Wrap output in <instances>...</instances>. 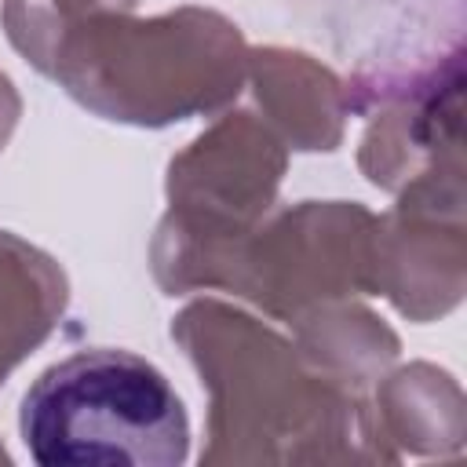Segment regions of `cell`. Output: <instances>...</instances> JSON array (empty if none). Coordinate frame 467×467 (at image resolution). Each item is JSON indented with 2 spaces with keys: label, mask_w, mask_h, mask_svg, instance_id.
<instances>
[{
  "label": "cell",
  "mask_w": 467,
  "mask_h": 467,
  "mask_svg": "<svg viewBox=\"0 0 467 467\" xmlns=\"http://www.w3.org/2000/svg\"><path fill=\"white\" fill-rule=\"evenodd\" d=\"M4 22L40 73L106 120L161 128L219 109L248 66L237 26L201 7L139 22L102 0H7Z\"/></svg>",
  "instance_id": "1"
},
{
  "label": "cell",
  "mask_w": 467,
  "mask_h": 467,
  "mask_svg": "<svg viewBox=\"0 0 467 467\" xmlns=\"http://www.w3.org/2000/svg\"><path fill=\"white\" fill-rule=\"evenodd\" d=\"M171 336L212 394L204 463L398 460L347 383L296 358L292 343L223 303L186 306Z\"/></svg>",
  "instance_id": "2"
},
{
  "label": "cell",
  "mask_w": 467,
  "mask_h": 467,
  "mask_svg": "<svg viewBox=\"0 0 467 467\" xmlns=\"http://www.w3.org/2000/svg\"><path fill=\"white\" fill-rule=\"evenodd\" d=\"M18 434L40 467H179L190 416L168 376L131 350H77L22 398Z\"/></svg>",
  "instance_id": "3"
},
{
  "label": "cell",
  "mask_w": 467,
  "mask_h": 467,
  "mask_svg": "<svg viewBox=\"0 0 467 467\" xmlns=\"http://www.w3.org/2000/svg\"><path fill=\"white\" fill-rule=\"evenodd\" d=\"M412 321L449 314L463 296V157L401 186L376 226V285Z\"/></svg>",
  "instance_id": "4"
},
{
  "label": "cell",
  "mask_w": 467,
  "mask_h": 467,
  "mask_svg": "<svg viewBox=\"0 0 467 467\" xmlns=\"http://www.w3.org/2000/svg\"><path fill=\"white\" fill-rule=\"evenodd\" d=\"M376 427L383 441L401 456H452L463 449V394L460 383L434 365H409L379 387Z\"/></svg>",
  "instance_id": "5"
},
{
  "label": "cell",
  "mask_w": 467,
  "mask_h": 467,
  "mask_svg": "<svg viewBox=\"0 0 467 467\" xmlns=\"http://www.w3.org/2000/svg\"><path fill=\"white\" fill-rule=\"evenodd\" d=\"M62 303V270L18 237L0 234V383L51 332Z\"/></svg>",
  "instance_id": "6"
},
{
  "label": "cell",
  "mask_w": 467,
  "mask_h": 467,
  "mask_svg": "<svg viewBox=\"0 0 467 467\" xmlns=\"http://www.w3.org/2000/svg\"><path fill=\"white\" fill-rule=\"evenodd\" d=\"M296 321L299 332L306 336L310 361L332 379L347 383L350 390L372 383L398 358V336L368 310L358 306L328 310V303H321L303 310Z\"/></svg>",
  "instance_id": "7"
},
{
  "label": "cell",
  "mask_w": 467,
  "mask_h": 467,
  "mask_svg": "<svg viewBox=\"0 0 467 467\" xmlns=\"http://www.w3.org/2000/svg\"><path fill=\"white\" fill-rule=\"evenodd\" d=\"M0 106H18V99H15V91H11V80L0 73ZM7 124H0V146H4V139H7Z\"/></svg>",
  "instance_id": "8"
}]
</instances>
